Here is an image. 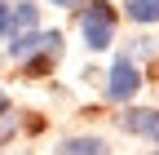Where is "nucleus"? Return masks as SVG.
Here are the masks:
<instances>
[{
    "instance_id": "39448f33",
    "label": "nucleus",
    "mask_w": 159,
    "mask_h": 155,
    "mask_svg": "<svg viewBox=\"0 0 159 155\" xmlns=\"http://www.w3.org/2000/svg\"><path fill=\"white\" fill-rule=\"evenodd\" d=\"M40 22V9L31 5V0H22V5H9V31H31Z\"/></svg>"
},
{
    "instance_id": "9b49d317",
    "label": "nucleus",
    "mask_w": 159,
    "mask_h": 155,
    "mask_svg": "<svg viewBox=\"0 0 159 155\" xmlns=\"http://www.w3.org/2000/svg\"><path fill=\"white\" fill-rule=\"evenodd\" d=\"M57 9H75V5H84V0H53Z\"/></svg>"
},
{
    "instance_id": "f8f14e48",
    "label": "nucleus",
    "mask_w": 159,
    "mask_h": 155,
    "mask_svg": "<svg viewBox=\"0 0 159 155\" xmlns=\"http://www.w3.org/2000/svg\"><path fill=\"white\" fill-rule=\"evenodd\" d=\"M5 111H9V98H5V93H0V115H5Z\"/></svg>"
},
{
    "instance_id": "9d476101",
    "label": "nucleus",
    "mask_w": 159,
    "mask_h": 155,
    "mask_svg": "<svg viewBox=\"0 0 159 155\" xmlns=\"http://www.w3.org/2000/svg\"><path fill=\"white\" fill-rule=\"evenodd\" d=\"M9 31V0H0V35Z\"/></svg>"
},
{
    "instance_id": "7ed1b4c3",
    "label": "nucleus",
    "mask_w": 159,
    "mask_h": 155,
    "mask_svg": "<svg viewBox=\"0 0 159 155\" xmlns=\"http://www.w3.org/2000/svg\"><path fill=\"white\" fill-rule=\"evenodd\" d=\"M137 89H142V71H137L133 58H115L106 71V98L111 102H133Z\"/></svg>"
},
{
    "instance_id": "0eeeda50",
    "label": "nucleus",
    "mask_w": 159,
    "mask_h": 155,
    "mask_svg": "<svg viewBox=\"0 0 159 155\" xmlns=\"http://www.w3.org/2000/svg\"><path fill=\"white\" fill-rule=\"evenodd\" d=\"M62 155H106V142L102 138H66Z\"/></svg>"
},
{
    "instance_id": "1a4fd4ad",
    "label": "nucleus",
    "mask_w": 159,
    "mask_h": 155,
    "mask_svg": "<svg viewBox=\"0 0 159 155\" xmlns=\"http://www.w3.org/2000/svg\"><path fill=\"white\" fill-rule=\"evenodd\" d=\"M133 53H137V58H150V53H155V40H133Z\"/></svg>"
},
{
    "instance_id": "423d86ee",
    "label": "nucleus",
    "mask_w": 159,
    "mask_h": 155,
    "mask_svg": "<svg viewBox=\"0 0 159 155\" xmlns=\"http://www.w3.org/2000/svg\"><path fill=\"white\" fill-rule=\"evenodd\" d=\"M124 13L133 18V22L150 27V22H159V0H124Z\"/></svg>"
},
{
    "instance_id": "f257e3e1",
    "label": "nucleus",
    "mask_w": 159,
    "mask_h": 155,
    "mask_svg": "<svg viewBox=\"0 0 159 155\" xmlns=\"http://www.w3.org/2000/svg\"><path fill=\"white\" fill-rule=\"evenodd\" d=\"M80 31H84V45L93 53H102L115 45V9L106 0H89L84 13H80Z\"/></svg>"
},
{
    "instance_id": "20e7f679",
    "label": "nucleus",
    "mask_w": 159,
    "mask_h": 155,
    "mask_svg": "<svg viewBox=\"0 0 159 155\" xmlns=\"http://www.w3.org/2000/svg\"><path fill=\"white\" fill-rule=\"evenodd\" d=\"M119 124H124L128 133H137V138H146V142H155L159 146V111H124L119 115Z\"/></svg>"
},
{
    "instance_id": "6e6552de",
    "label": "nucleus",
    "mask_w": 159,
    "mask_h": 155,
    "mask_svg": "<svg viewBox=\"0 0 159 155\" xmlns=\"http://www.w3.org/2000/svg\"><path fill=\"white\" fill-rule=\"evenodd\" d=\"M13 129H18V124H13V115L5 111V115H0V142H9V138H13Z\"/></svg>"
},
{
    "instance_id": "f03ea898",
    "label": "nucleus",
    "mask_w": 159,
    "mask_h": 155,
    "mask_svg": "<svg viewBox=\"0 0 159 155\" xmlns=\"http://www.w3.org/2000/svg\"><path fill=\"white\" fill-rule=\"evenodd\" d=\"M57 58L62 53V35L57 31H13V40H9V58L13 62H31V58Z\"/></svg>"
},
{
    "instance_id": "ddd939ff",
    "label": "nucleus",
    "mask_w": 159,
    "mask_h": 155,
    "mask_svg": "<svg viewBox=\"0 0 159 155\" xmlns=\"http://www.w3.org/2000/svg\"><path fill=\"white\" fill-rule=\"evenodd\" d=\"M155 155H159V151H155Z\"/></svg>"
}]
</instances>
